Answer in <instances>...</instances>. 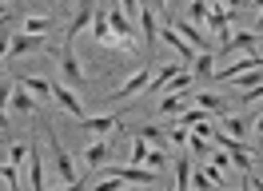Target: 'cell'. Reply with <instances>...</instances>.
<instances>
[{
  "instance_id": "cb8c5ba5",
  "label": "cell",
  "mask_w": 263,
  "mask_h": 191,
  "mask_svg": "<svg viewBox=\"0 0 263 191\" xmlns=\"http://www.w3.org/2000/svg\"><path fill=\"white\" fill-rule=\"evenodd\" d=\"M52 28V16H28L24 20V32H32V36H44Z\"/></svg>"
},
{
  "instance_id": "836d02e7",
  "label": "cell",
  "mask_w": 263,
  "mask_h": 191,
  "mask_svg": "<svg viewBox=\"0 0 263 191\" xmlns=\"http://www.w3.org/2000/svg\"><path fill=\"white\" fill-rule=\"evenodd\" d=\"M212 167L228 171V167H231V156H228V151H212Z\"/></svg>"
},
{
  "instance_id": "f6af8a7d",
  "label": "cell",
  "mask_w": 263,
  "mask_h": 191,
  "mask_svg": "<svg viewBox=\"0 0 263 191\" xmlns=\"http://www.w3.org/2000/svg\"><path fill=\"white\" fill-rule=\"evenodd\" d=\"M4 20H8V12H4V16H0V24H4Z\"/></svg>"
},
{
  "instance_id": "d4e9b609",
  "label": "cell",
  "mask_w": 263,
  "mask_h": 191,
  "mask_svg": "<svg viewBox=\"0 0 263 191\" xmlns=\"http://www.w3.org/2000/svg\"><path fill=\"white\" fill-rule=\"evenodd\" d=\"M148 140H140V136H136V143H132V167H144V159H148Z\"/></svg>"
},
{
  "instance_id": "2e32d148",
  "label": "cell",
  "mask_w": 263,
  "mask_h": 191,
  "mask_svg": "<svg viewBox=\"0 0 263 191\" xmlns=\"http://www.w3.org/2000/svg\"><path fill=\"white\" fill-rule=\"evenodd\" d=\"M176 191H192V156L176 159Z\"/></svg>"
},
{
  "instance_id": "f546056e",
  "label": "cell",
  "mask_w": 263,
  "mask_h": 191,
  "mask_svg": "<svg viewBox=\"0 0 263 191\" xmlns=\"http://www.w3.org/2000/svg\"><path fill=\"white\" fill-rule=\"evenodd\" d=\"M124 187V179H112V175H104V179H96V187L92 191H120Z\"/></svg>"
},
{
  "instance_id": "e575fe53",
  "label": "cell",
  "mask_w": 263,
  "mask_h": 191,
  "mask_svg": "<svg viewBox=\"0 0 263 191\" xmlns=\"http://www.w3.org/2000/svg\"><path fill=\"white\" fill-rule=\"evenodd\" d=\"M167 140H172V143H187V127H172Z\"/></svg>"
},
{
  "instance_id": "e0dca14e",
  "label": "cell",
  "mask_w": 263,
  "mask_h": 191,
  "mask_svg": "<svg viewBox=\"0 0 263 191\" xmlns=\"http://www.w3.org/2000/svg\"><path fill=\"white\" fill-rule=\"evenodd\" d=\"M8 104H12V111H20V116H32V111H36V100L24 92L20 84H16V92H12V100H8Z\"/></svg>"
},
{
  "instance_id": "9c48e42d",
  "label": "cell",
  "mask_w": 263,
  "mask_h": 191,
  "mask_svg": "<svg viewBox=\"0 0 263 191\" xmlns=\"http://www.w3.org/2000/svg\"><path fill=\"white\" fill-rule=\"evenodd\" d=\"M52 100H56V104H60V108H64L68 116H72V120H84V108H80V100H76V96L68 92L64 84H52Z\"/></svg>"
},
{
  "instance_id": "5bb4252c",
  "label": "cell",
  "mask_w": 263,
  "mask_h": 191,
  "mask_svg": "<svg viewBox=\"0 0 263 191\" xmlns=\"http://www.w3.org/2000/svg\"><path fill=\"white\" fill-rule=\"evenodd\" d=\"M140 32H144V44H156L160 40V28H156V8H140Z\"/></svg>"
},
{
  "instance_id": "60d3db41",
  "label": "cell",
  "mask_w": 263,
  "mask_h": 191,
  "mask_svg": "<svg viewBox=\"0 0 263 191\" xmlns=\"http://www.w3.org/2000/svg\"><path fill=\"white\" fill-rule=\"evenodd\" d=\"M255 32H259V36H263V12H259V20H255Z\"/></svg>"
},
{
  "instance_id": "3957f363",
  "label": "cell",
  "mask_w": 263,
  "mask_h": 191,
  "mask_svg": "<svg viewBox=\"0 0 263 191\" xmlns=\"http://www.w3.org/2000/svg\"><path fill=\"white\" fill-rule=\"evenodd\" d=\"M92 16H96V4H92V0H84L80 8H76V16L68 20V28H64V44H76V36H80V32L92 24Z\"/></svg>"
},
{
  "instance_id": "83f0119b",
  "label": "cell",
  "mask_w": 263,
  "mask_h": 191,
  "mask_svg": "<svg viewBox=\"0 0 263 191\" xmlns=\"http://www.w3.org/2000/svg\"><path fill=\"white\" fill-rule=\"evenodd\" d=\"M28 147L32 143H12L8 147V163H28Z\"/></svg>"
},
{
  "instance_id": "d590c367",
  "label": "cell",
  "mask_w": 263,
  "mask_h": 191,
  "mask_svg": "<svg viewBox=\"0 0 263 191\" xmlns=\"http://www.w3.org/2000/svg\"><path fill=\"white\" fill-rule=\"evenodd\" d=\"M247 191H263V179L255 171H247Z\"/></svg>"
},
{
  "instance_id": "4fadbf2b",
  "label": "cell",
  "mask_w": 263,
  "mask_h": 191,
  "mask_svg": "<svg viewBox=\"0 0 263 191\" xmlns=\"http://www.w3.org/2000/svg\"><path fill=\"white\" fill-rule=\"evenodd\" d=\"M259 44V32H235V36H228V44H223V52H247V48Z\"/></svg>"
},
{
  "instance_id": "ffe728a7",
  "label": "cell",
  "mask_w": 263,
  "mask_h": 191,
  "mask_svg": "<svg viewBox=\"0 0 263 191\" xmlns=\"http://www.w3.org/2000/svg\"><path fill=\"white\" fill-rule=\"evenodd\" d=\"M20 88L32 92V96H52V84L44 76H24V80H20Z\"/></svg>"
},
{
  "instance_id": "30bf717a",
  "label": "cell",
  "mask_w": 263,
  "mask_h": 191,
  "mask_svg": "<svg viewBox=\"0 0 263 191\" xmlns=\"http://www.w3.org/2000/svg\"><path fill=\"white\" fill-rule=\"evenodd\" d=\"M108 24H112V32H116V36H120V40H124L128 48H136V32H132V20L120 12V8H112V12H108Z\"/></svg>"
},
{
  "instance_id": "f35d334b",
  "label": "cell",
  "mask_w": 263,
  "mask_h": 191,
  "mask_svg": "<svg viewBox=\"0 0 263 191\" xmlns=\"http://www.w3.org/2000/svg\"><path fill=\"white\" fill-rule=\"evenodd\" d=\"M223 4H231V8H247L251 0H223Z\"/></svg>"
},
{
  "instance_id": "8d00e7d4",
  "label": "cell",
  "mask_w": 263,
  "mask_h": 191,
  "mask_svg": "<svg viewBox=\"0 0 263 191\" xmlns=\"http://www.w3.org/2000/svg\"><path fill=\"white\" fill-rule=\"evenodd\" d=\"M8 48H12V32H0V56H8Z\"/></svg>"
},
{
  "instance_id": "d6a6232c",
  "label": "cell",
  "mask_w": 263,
  "mask_h": 191,
  "mask_svg": "<svg viewBox=\"0 0 263 191\" xmlns=\"http://www.w3.org/2000/svg\"><path fill=\"white\" fill-rule=\"evenodd\" d=\"M12 92H16V84H12V80H4V76H0V108H4L8 100H12Z\"/></svg>"
},
{
  "instance_id": "ba28073f",
  "label": "cell",
  "mask_w": 263,
  "mask_h": 191,
  "mask_svg": "<svg viewBox=\"0 0 263 191\" xmlns=\"http://www.w3.org/2000/svg\"><path fill=\"white\" fill-rule=\"evenodd\" d=\"M60 72H64L68 84H84V68H80V60H76L72 44H64V52H60Z\"/></svg>"
},
{
  "instance_id": "52a82bcc",
  "label": "cell",
  "mask_w": 263,
  "mask_h": 191,
  "mask_svg": "<svg viewBox=\"0 0 263 191\" xmlns=\"http://www.w3.org/2000/svg\"><path fill=\"white\" fill-rule=\"evenodd\" d=\"M228 24H231V16L223 12V4H208V24L203 28H212L219 36V44H228Z\"/></svg>"
},
{
  "instance_id": "f1b7e54d",
  "label": "cell",
  "mask_w": 263,
  "mask_h": 191,
  "mask_svg": "<svg viewBox=\"0 0 263 191\" xmlns=\"http://www.w3.org/2000/svg\"><path fill=\"white\" fill-rule=\"evenodd\" d=\"M164 163H167L164 151H148V159H144V167H152V171H160V175H164Z\"/></svg>"
},
{
  "instance_id": "ac0fdd59",
  "label": "cell",
  "mask_w": 263,
  "mask_h": 191,
  "mask_svg": "<svg viewBox=\"0 0 263 191\" xmlns=\"http://www.w3.org/2000/svg\"><path fill=\"white\" fill-rule=\"evenodd\" d=\"M84 163H88V167H104V163H108V143H104V140L92 143V147L84 151Z\"/></svg>"
},
{
  "instance_id": "8992f818",
  "label": "cell",
  "mask_w": 263,
  "mask_h": 191,
  "mask_svg": "<svg viewBox=\"0 0 263 191\" xmlns=\"http://www.w3.org/2000/svg\"><path fill=\"white\" fill-rule=\"evenodd\" d=\"M172 28L180 32L183 40H187V44L196 48V52H212V44H208V36H203V32H199L196 24H192V20H172Z\"/></svg>"
},
{
  "instance_id": "d6986e66",
  "label": "cell",
  "mask_w": 263,
  "mask_h": 191,
  "mask_svg": "<svg viewBox=\"0 0 263 191\" xmlns=\"http://www.w3.org/2000/svg\"><path fill=\"white\" fill-rule=\"evenodd\" d=\"M187 100H196L199 108H208V111H223V100H219V96H212V92H196V88H192V92H187Z\"/></svg>"
},
{
  "instance_id": "6da1fadb",
  "label": "cell",
  "mask_w": 263,
  "mask_h": 191,
  "mask_svg": "<svg viewBox=\"0 0 263 191\" xmlns=\"http://www.w3.org/2000/svg\"><path fill=\"white\" fill-rule=\"evenodd\" d=\"M48 147H52V156H56V167H60V175H64V183H76V167H72V156L64 151V143H60V136H56V127H48Z\"/></svg>"
},
{
  "instance_id": "8fae6325",
  "label": "cell",
  "mask_w": 263,
  "mask_h": 191,
  "mask_svg": "<svg viewBox=\"0 0 263 191\" xmlns=\"http://www.w3.org/2000/svg\"><path fill=\"white\" fill-rule=\"evenodd\" d=\"M40 48H44V36L20 32V36H12V48H8V56H24V52H40Z\"/></svg>"
},
{
  "instance_id": "4dcf8cb0",
  "label": "cell",
  "mask_w": 263,
  "mask_h": 191,
  "mask_svg": "<svg viewBox=\"0 0 263 191\" xmlns=\"http://www.w3.org/2000/svg\"><path fill=\"white\" fill-rule=\"evenodd\" d=\"M136 136H140V140H164V127H152V124H144V127H136Z\"/></svg>"
},
{
  "instance_id": "277c9868",
  "label": "cell",
  "mask_w": 263,
  "mask_h": 191,
  "mask_svg": "<svg viewBox=\"0 0 263 191\" xmlns=\"http://www.w3.org/2000/svg\"><path fill=\"white\" fill-rule=\"evenodd\" d=\"M251 68H263V56H255V52H247V56H239V60H235V64H228V68H215L212 76L228 84V80H235V76H243V72H251Z\"/></svg>"
},
{
  "instance_id": "b9f144b4",
  "label": "cell",
  "mask_w": 263,
  "mask_h": 191,
  "mask_svg": "<svg viewBox=\"0 0 263 191\" xmlns=\"http://www.w3.org/2000/svg\"><path fill=\"white\" fill-rule=\"evenodd\" d=\"M0 127H8V116H4V108H0Z\"/></svg>"
},
{
  "instance_id": "74e56055",
  "label": "cell",
  "mask_w": 263,
  "mask_h": 191,
  "mask_svg": "<svg viewBox=\"0 0 263 191\" xmlns=\"http://www.w3.org/2000/svg\"><path fill=\"white\" fill-rule=\"evenodd\" d=\"M140 8H156V12H160V8H164V12H167V0H144V4H140Z\"/></svg>"
},
{
  "instance_id": "7c38bea8",
  "label": "cell",
  "mask_w": 263,
  "mask_h": 191,
  "mask_svg": "<svg viewBox=\"0 0 263 191\" xmlns=\"http://www.w3.org/2000/svg\"><path fill=\"white\" fill-rule=\"evenodd\" d=\"M116 124H120V116H84V120H80V127H84V131H92V136H108Z\"/></svg>"
},
{
  "instance_id": "1f68e13d",
  "label": "cell",
  "mask_w": 263,
  "mask_h": 191,
  "mask_svg": "<svg viewBox=\"0 0 263 191\" xmlns=\"http://www.w3.org/2000/svg\"><path fill=\"white\" fill-rule=\"evenodd\" d=\"M120 12L128 20H140V0H120Z\"/></svg>"
},
{
  "instance_id": "603a6c76",
  "label": "cell",
  "mask_w": 263,
  "mask_h": 191,
  "mask_svg": "<svg viewBox=\"0 0 263 191\" xmlns=\"http://www.w3.org/2000/svg\"><path fill=\"white\" fill-rule=\"evenodd\" d=\"M243 131H247V120H239V116H228V120H223V136L243 140Z\"/></svg>"
},
{
  "instance_id": "ab89813d",
  "label": "cell",
  "mask_w": 263,
  "mask_h": 191,
  "mask_svg": "<svg viewBox=\"0 0 263 191\" xmlns=\"http://www.w3.org/2000/svg\"><path fill=\"white\" fill-rule=\"evenodd\" d=\"M60 191H80V183H64V187H60Z\"/></svg>"
},
{
  "instance_id": "484cf974",
  "label": "cell",
  "mask_w": 263,
  "mask_h": 191,
  "mask_svg": "<svg viewBox=\"0 0 263 191\" xmlns=\"http://www.w3.org/2000/svg\"><path fill=\"white\" fill-rule=\"evenodd\" d=\"M0 179L8 183V191H20V175H16V163H0Z\"/></svg>"
},
{
  "instance_id": "5b68a950",
  "label": "cell",
  "mask_w": 263,
  "mask_h": 191,
  "mask_svg": "<svg viewBox=\"0 0 263 191\" xmlns=\"http://www.w3.org/2000/svg\"><path fill=\"white\" fill-rule=\"evenodd\" d=\"M92 36H96V44H104V48H128V44H124V40L112 32L108 12H100V8H96V16H92Z\"/></svg>"
},
{
  "instance_id": "7402d4cb",
  "label": "cell",
  "mask_w": 263,
  "mask_h": 191,
  "mask_svg": "<svg viewBox=\"0 0 263 191\" xmlns=\"http://www.w3.org/2000/svg\"><path fill=\"white\" fill-rule=\"evenodd\" d=\"M187 16H192V24H208V0H187Z\"/></svg>"
},
{
  "instance_id": "7a4b0ae2",
  "label": "cell",
  "mask_w": 263,
  "mask_h": 191,
  "mask_svg": "<svg viewBox=\"0 0 263 191\" xmlns=\"http://www.w3.org/2000/svg\"><path fill=\"white\" fill-rule=\"evenodd\" d=\"M152 76H156L152 68H140V72H136V76H128L112 96H108V100H132V96H140V92H144V88L152 84Z\"/></svg>"
},
{
  "instance_id": "44dd1931",
  "label": "cell",
  "mask_w": 263,
  "mask_h": 191,
  "mask_svg": "<svg viewBox=\"0 0 263 191\" xmlns=\"http://www.w3.org/2000/svg\"><path fill=\"white\" fill-rule=\"evenodd\" d=\"M212 64H215V56H212V52H199L196 60L187 64V72H196V76H212V72H215Z\"/></svg>"
},
{
  "instance_id": "9a60e30c",
  "label": "cell",
  "mask_w": 263,
  "mask_h": 191,
  "mask_svg": "<svg viewBox=\"0 0 263 191\" xmlns=\"http://www.w3.org/2000/svg\"><path fill=\"white\" fill-rule=\"evenodd\" d=\"M192 92V88H187ZM187 92H176V96H164V104H160V116H180V111H187Z\"/></svg>"
},
{
  "instance_id": "ee69618b",
  "label": "cell",
  "mask_w": 263,
  "mask_h": 191,
  "mask_svg": "<svg viewBox=\"0 0 263 191\" xmlns=\"http://www.w3.org/2000/svg\"><path fill=\"white\" fill-rule=\"evenodd\" d=\"M208 4H223V0H208Z\"/></svg>"
},
{
  "instance_id": "7bdbcfd3",
  "label": "cell",
  "mask_w": 263,
  "mask_h": 191,
  "mask_svg": "<svg viewBox=\"0 0 263 191\" xmlns=\"http://www.w3.org/2000/svg\"><path fill=\"white\" fill-rule=\"evenodd\" d=\"M255 127H259V131H263V116H259V120H255Z\"/></svg>"
},
{
  "instance_id": "4316f807",
  "label": "cell",
  "mask_w": 263,
  "mask_h": 191,
  "mask_svg": "<svg viewBox=\"0 0 263 191\" xmlns=\"http://www.w3.org/2000/svg\"><path fill=\"white\" fill-rule=\"evenodd\" d=\"M187 147H192V156H212V140H203V136H187Z\"/></svg>"
}]
</instances>
